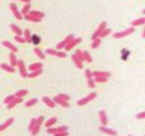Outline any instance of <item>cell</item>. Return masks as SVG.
<instances>
[{"instance_id":"1","label":"cell","mask_w":145,"mask_h":136,"mask_svg":"<svg viewBox=\"0 0 145 136\" xmlns=\"http://www.w3.org/2000/svg\"><path fill=\"white\" fill-rule=\"evenodd\" d=\"M134 31H135L134 27H129V29L124 30V31H121V32H117V33H115V34H113V38H115V39L125 38V36H128V35H130V34H133V33H134Z\"/></svg>"},{"instance_id":"2","label":"cell","mask_w":145,"mask_h":136,"mask_svg":"<svg viewBox=\"0 0 145 136\" xmlns=\"http://www.w3.org/2000/svg\"><path fill=\"white\" fill-rule=\"evenodd\" d=\"M95 98H96V93H95V92H92V93H90L87 97H85V98H83V99H81V100L77 101V104H78V106H81V107L85 106V104H87L90 101L94 100Z\"/></svg>"},{"instance_id":"3","label":"cell","mask_w":145,"mask_h":136,"mask_svg":"<svg viewBox=\"0 0 145 136\" xmlns=\"http://www.w3.org/2000/svg\"><path fill=\"white\" fill-rule=\"evenodd\" d=\"M17 66H18V70H19L20 76L24 77V78H26V77H27V68L25 67V64H24V61L23 60H18Z\"/></svg>"},{"instance_id":"4","label":"cell","mask_w":145,"mask_h":136,"mask_svg":"<svg viewBox=\"0 0 145 136\" xmlns=\"http://www.w3.org/2000/svg\"><path fill=\"white\" fill-rule=\"evenodd\" d=\"M106 26H107V22H102V23H100V25H99L96 31H95V32L93 33V35H92V40H95V39L100 38V34L104 29H106Z\"/></svg>"},{"instance_id":"5","label":"cell","mask_w":145,"mask_h":136,"mask_svg":"<svg viewBox=\"0 0 145 136\" xmlns=\"http://www.w3.org/2000/svg\"><path fill=\"white\" fill-rule=\"evenodd\" d=\"M82 41V38H74L73 40H70V41L68 42V44L65 47V49H66V51H69V50H72V49L74 47H76L77 44H78L79 42Z\"/></svg>"},{"instance_id":"6","label":"cell","mask_w":145,"mask_h":136,"mask_svg":"<svg viewBox=\"0 0 145 136\" xmlns=\"http://www.w3.org/2000/svg\"><path fill=\"white\" fill-rule=\"evenodd\" d=\"M73 39H74V35H73V34H70V35L67 36V38L65 39L64 41H61L60 43H58V44H57V49H58V50H61V49H64L67 44H68V42L70 41V40H73Z\"/></svg>"},{"instance_id":"7","label":"cell","mask_w":145,"mask_h":136,"mask_svg":"<svg viewBox=\"0 0 145 136\" xmlns=\"http://www.w3.org/2000/svg\"><path fill=\"white\" fill-rule=\"evenodd\" d=\"M99 118H100V123L102 124V126H107L108 125V117L104 110H100L99 111Z\"/></svg>"},{"instance_id":"8","label":"cell","mask_w":145,"mask_h":136,"mask_svg":"<svg viewBox=\"0 0 145 136\" xmlns=\"http://www.w3.org/2000/svg\"><path fill=\"white\" fill-rule=\"evenodd\" d=\"M52 101H53L56 104H60V106L64 107V108H69V103H68V102L61 100V99L58 98V97H54L53 99H52Z\"/></svg>"},{"instance_id":"9","label":"cell","mask_w":145,"mask_h":136,"mask_svg":"<svg viewBox=\"0 0 145 136\" xmlns=\"http://www.w3.org/2000/svg\"><path fill=\"white\" fill-rule=\"evenodd\" d=\"M99 131L104 133V134H108V135H111V136H116L117 135V132L113 131V129H110V128H107L106 126H101L100 128H99Z\"/></svg>"},{"instance_id":"10","label":"cell","mask_w":145,"mask_h":136,"mask_svg":"<svg viewBox=\"0 0 145 136\" xmlns=\"http://www.w3.org/2000/svg\"><path fill=\"white\" fill-rule=\"evenodd\" d=\"M2 44H4V47L8 48L9 50H10L11 52H13V53H16V52L18 51V49L16 48V45L13 44V43H10L9 41H4V42H2Z\"/></svg>"},{"instance_id":"11","label":"cell","mask_w":145,"mask_h":136,"mask_svg":"<svg viewBox=\"0 0 145 136\" xmlns=\"http://www.w3.org/2000/svg\"><path fill=\"white\" fill-rule=\"evenodd\" d=\"M92 76L94 77H109L111 76V73L109 72H99V70H95V72L92 73Z\"/></svg>"},{"instance_id":"12","label":"cell","mask_w":145,"mask_h":136,"mask_svg":"<svg viewBox=\"0 0 145 136\" xmlns=\"http://www.w3.org/2000/svg\"><path fill=\"white\" fill-rule=\"evenodd\" d=\"M22 101H23V98H15L13 101L9 102V103L7 104V109H13L15 106H17V104L20 103Z\"/></svg>"},{"instance_id":"13","label":"cell","mask_w":145,"mask_h":136,"mask_svg":"<svg viewBox=\"0 0 145 136\" xmlns=\"http://www.w3.org/2000/svg\"><path fill=\"white\" fill-rule=\"evenodd\" d=\"M13 123H14V118H9V119H7L4 124H1V125H0V132H2V131H5V129H7Z\"/></svg>"},{"instance_id":"14","label":"cell","mask_w":145,"mask_h":136,"mask_svg":"<svg viewBox=\"0 0 145 136\" xmlns=\"http://www.w3.org/2000/svg\"><path fill=\"white\" fill-rule=\"evenodd\" d=\"M29 15H31V16H33V17H36V18H40V19H42V18L44 17V13L39 11V10H30Z\"/></svg>"},{"instance_id":"15","label":"cell","mask_w":145,"mask_h":136,"mask_svg":"<svg viewBox=\"0 0 145 136\" xmlns=\"http://www.w3.org/2000/svg\"><path fill=\"white\" fill-rule=\"evenodd\" d=\"M42 101L44 102V103L47 104V106H48L49 108H54L56 106H57V104H56L54 102L52 101V99L48 98V97H43V98H42Z\"/></svg>"},{"instance_id":"16","label":"cell","mask_w":145,"mask_h":136,"mask_svg":"<svg viewBox=\"0 0 145 136\" xmlns=\"http://www.w3.org/2000/svg\"><path fill=\"white\" fill-rule=\"evenodd\" d=\"M23 34H24V40H25V42H27V43L32 42V34H31L30 30L26 29L25 31H23Z\"/></svg>"},{"instance_id":"17","label":"cell","mask_w":145,"mask_h":136,"mask_svg":"<svg viewBox=\"0 0 145 136\" xmlns=\"http://www.w3.org/2000/svg\"><path fill=\"white\" fill-rule=\"evenodd\" d=\"M27 69H30L31 72H35L38 69H42V63H34V64L30 65Z\"/></svg>"},{"instance_id":"18","label":"cell","mask_w":145,"mask_h":136,"mask_svg":"<svg viewBox=\"0 0 145 136\" xmlns=\"http://www.w3.org/2000/svg\"><path fill=\"white\" fill-rule=\"evenodd\" d=\"M9 60H10V64H11V67H16L17 66V63H18V59L16 58V56L13 52L9 53Z\"/></svg>"},{"instance_id":"19","label":"cell","mask_w":145,"mask_h":136,"mask_svg":"<svg viewBox=\"0 0 145 136\" xmlns=\"http://www.w3.org/2000/svg\"><path fill=\"white\" fill-rule=\"evenodd\" d=\"M145 23V18L142 17V18H138V19H135L132 22V27H135V26H141L143 25V24Z\"/></svg>"},{"instance_id":"20","label":"cell","mask_w":145,"mask_h":136,"mask_svg":"<svg viewBox=\"0 0 145 136\" xmlns=\"http://www.w3.org/2000/svg\"><path fill=\"white\" fill-rule=\"evenodd\" d=\"M0 68H2L4 70H6V72H9V73H15V72H16V69H15L14 67L9 66V65H7V64H1V65H0Z\"/></svg>"},{"instance_id":"21","label":"cell","mask_w":145,"mask_h":136,"mask_svg":"<svg viewBox=\"0 0 145 136\" xmlns=\"http://www.w3.org/2000/svg\"><path fill=\"white\" fill-rule=\"evenodd\" d=\"M10 29H11V31H13V32L16 34V35H18V36H20L22 34H23V31H22L17 25H15V24H11V25H10Z\"/></svg>"},{"instance_id":"22","label":"cell","mask_w":145,"mask_h":136,"mask_svg":"<svg viewBox=\"0 0 145 136\" xmlns=\"http://www.w3.org/2000/svg\"><path fill=\"white\" fill-rule=\"evenodd\" d=\"M24 18H25L26 21H29V22H33V23H40V22L42 21V19H40V18H36V17L31 16V15H29V14L24 15Z\"/></svg>"},{"instance_id":"23","label":"cell","mask_w":145,"mask_h":136,"mask_svg":"<svg viewBox=\"0 0 145 136\" xmlns=\"http://www.w3.org/2000/svg\"><path fill=\"white\" fill-rule=\"evenodd\" d=\"M72 59H73V61H74V63H75L76 67H77V68H79V69H82V68H83V63H82V61L78 59V58L76 57L75 55H73V56H72Z\"/></svg>"},{"instance_id":"24","label":"cell","mask_w":145,"mask_h":136,"mask_svg":"<svg viewBox=\"0 0 145 136\" xmlns=\"http://www.w3.org/2000/svg\"><path fill=\"white\" fill-rule=\"evenodd\" d=\"M41 74H42V69H38V70H35V72H31L30 74H27V77H29V78H35V77L40 76Z\"/></svg>"},{"instance_id":"25","label":"cell","mask_w":145,"mask_h":136,"mask_svg":"<svg viewBox=\"0 0 145 136\" xmlns=\"http://www.w3.org/2000/svg\"><path fill=\"white\" fill-rule=\"evenodd\" d=\"M33 51H34V53H35L36 56H38V57L40 58V59H45V55H44V52H43V51L41 50V49L35 48Z\"/></svg>"},{"instance_id":"26","label":"cell","mask_w":145,"mask_h":136,"mask_svg":"<svg viewBox=\"0 0 145 136\" xmlns=\"http://www.w3.org/2000/svg\"><path fill=\"white\" fill-rule=\"evenodd\" d=\"M56 123H57V118H56V117H52V118L49 119L47 123H44V126L47 128H49V127H52V126H53Z\"/></svg>"},{"instance_id":"27","label":"cell","mask_w":145,"mask_h":136,"mask_svg":"<svg viewBox=\"0 0 145 136\" xmlns=\"http://www.w3.org/2000/svg\"><path fill=\"white\" fill-rule=\"evenodd\" d=\"M27 94H29V91H27V90H19V91H17L14 95L16 98H23V97H25V95H27Z\"/></svg>"},{"instance_id":"28","label":"cell","mask_w":145,"mask_h":136,"mask_svg":"<svg viewBox=\"0 0 145 136\" xmlns=\"http://www.w3.org/2000/svg\"><path fill=\"white\" fill-rule=\"evenodd\" d=\"M39 102V100L36 98H33V99H31V100L29 101H26V103H25V107L26 108H30V107H33L34 104H36Z\"/></svg>"},{"instance_id":"29","label":"cell","mask_w":145,"mask_h":136,"mask_svg":"<svg viewBox=\"0 0 145 136\" xmlns=\"http://www.w3.org/2000/svg\"><path fill=\"white\" fill-rule=\"evenodd\" d=\"M83 60L84 61H87V63H92V57H91V55L88 53L87 51H83Z\"/></svg>"},{"instance_id":"30","label":"cell","mask_w":145,"mask_h":136,"mask_svg":"<svg viewBox=\"0 0 145 136\" xmlns=\"http://www.w3.org/2000/svg\"><path fill=\"white\" fill-rule=\"evenodd\" d=\"M92 44H91V47L92 49H96L100 47V44H101V38H98V39H95V40H92Z\"/></svg>"},{"instance_id":"31","label":"cell","mask_w":145,"mask_h":136,"mask_svg":"<svg viewBox=\"0 0 145 136\" xmlns=\"http://www.w3.org/2000/svg\"><path fill=\"white\" fill-rule=\"evenodd\" d=\"M40 128H41V126H40V125H38V124L35 123V126H34V127H33V129H32V131H31V134H32L33 136H35V135H36V134H38V133L40 132Z\"/></svg>"},{"instance_id":"32","label":"cell","mask_w":145,"mask_h":136,"mask_svg":"<svg viewBox=\"0 0 145 136\" xmlns=\"http://www.w3.org/2000/svg\"><path fill=\"white\" fill-rule=\"evenodd\" d=\"M30 10H31V4H26V5H24L23 9H22V14L26 15V14H29Z\"/></svg>"},{"instance_id":"33","label":"cell","mask_w":145,"mask_h":136,"mask_svg":"<svg viewBox=\"0 0 145 136\" xmlns=\"http://www.w3.org/2000/svg\"><path fill=\"white\" fill-rule=\"evenodd\" d=\"M93 81L96 83H106L108 81V77H94Z\"/></svg>"},{"instance_id":"34","label":"cell","mask_w":145,"mask_h":136,"mask_svg":"<svg viewBox=\"0 0 145 136\" xmlns=\"http://www.w3.org/2000/svg\"><path fill=\"white\" fill-rule=\"evenodd\" d=\"M111 33V29H104L102 32H101V34H100V38H104V36H107V35H109V34Z\"/></svg>"},{"instance_id":"35","label":"cell","mask_w":145,"mask_h":136,"mask_svg":"<svg viewBox=\"0 0 145 136\" xmlns=\"http://www.w3.org/2000/svg\"><path fill=\"white\" fill-rule=\"evenodd\" d=\"M57 97H58V98H60L61 100H64V101H67V102H68V101H69V99H70L69 95H67V94H63V93H61V94H58Z\"/></svg>"},{"instance_id":"36","label":"cell","mask_w":145,"mask_h":136,"mask_svg":"<svg viewBox=\"0 0 145 136\" xmlns=\"http://www.w3.org/2000/svg\"><path fill=\"white\" fill-rule=\"evenodd\" d=\"M75 56H76L77 58H78L79 60L82 61V63H83V61H84V60H83V51H82V50H79V49H78V50H76V53H75Z\"/></svg>"},{"instance_id":"37","label":"cell","mask_w":145,"mask_h":136,"mask_svg":"<svg viewBox=\"0 0 145 136\" xmlns=\"http://www.w3.org/2000/svg\"><path fill=\"white\" fill-rule=\"evenodd\" d=\"M45 53L51 55V56H57L58 55V50H53V49H47V50H45Z\"/></svg>"},{"instance_id":"38","label":"cell","mask_w":145,"mask_h":136,"mask_svg":"<svg viewBox=\"0 0 145 136\" xmlns=\"http://www.w3.org/2000/svg\"><path fill=\"white\" fill-rule=\"evenodd\" d=\"M15 98H16V97H15L14 94H13V95H8L7 98H5V100H4V102H5L6 104H8L9 102H11V101H13V100H14Z\"/></svg>"},{"instance_id":"39","label":"cell","mask_w":145,"mask_h":136,"mask_svg":"<svg viewBox=\"0 0 145 136\" xmlns=\"http://www.w3.org/2000/svg\"><path fill=\"white\" fill-rule=\"evenodd\" d=\"M35 123H36V119L35 118H32L31 119V121H30V125H29V131L31 132L33 129V127L35 126Z\"/></svg>"},{"instance_id":"40","label":"cell","mask_w":145,"mask_h":136,"mask_svg":"<svg viewBox=\"0 0 145 136\" xmlns=\"http://www.w3.org/2000/svg\"><path fill=\"white\" fill-rule=\"evenodd\" d=\"M32 43H34L35 45L40 43V38L38 35H32Z\"/></svg>"},{"instance_id":"41","label":"cell","mask_w":145,"mask_h":136,"mask_svg":"<svg viewBox=\"0 0 145 136\" xmlns=\"http://www.w3.org/2000/svg\"><path fill=\"white\" fill-rule=\"evenodd\" d=\"M9 7H10V10L13 11V14L15 13V11H17V10H18V7H17V5H16V4H14V2H11V4L9 5Z\"/></svg>"},{"instance_id":"42","label":"cell","mask_w":145,"mask_h":136,"mask_svg":"<svg viewBox=\"0 0 145 136\" xmlns=\"http://www.w3.org/2000/svg\"><path fill=\"white\" fill-rule=\"evenodd\" d=\"M87 85H88V87H91V89H94L95 87V82L93 81V78L87 79Z\"/></svg>"},{"instance_id":"43","label":"cell","mask_w":145,"mask_h":136,"mask_svg":"<svg viewBox=\"0 0 145 136\" xmlns=\"http://www.w3.org/2000/svg\"><path fill=\"white\" fill-rule=\"evenodd\" d=\"M52 135L53 136H68V132H57Z\"/></svg>"},{"instance_id":"44","label":"cell","mask_w":145,"mask_h":136,"mask_svg":"<svg viewBox=\"0 0 145 136\" xmlns=\"http://www.w3.org/2000/svg\"><path fill=\"white\" fill-rule=\"evenodd\" d=\"M85 77L87 79H90V78H92V77H93V76H92V73H91L90 69H85Z\"/></svg>"},{"instance_id":"45","label":"cell","mask_w":145,"mask_h":136,"mask_svg":"<svg viewBox=\"0 0 145 136\" xmlns=\"http://www.w3.org/2000/svg\"><path fill=\"white\" fill-rule=\"evenodd\" d=\"M43 123H44V117H43V116H40L39 118L36 119V124H38V125H40V126H41Z\"/></svg>"},{"instance_id":"46","label":"cell","mask_w":145,"mask_h":136,"mask_svg":"<svg viewBox=\"0 0 145 136\" xmlns=\"http://www.w3.org/2000/svg\"><path fill=\"white\" fill-rule=\"evenodd\" d=\"M144 118H145V111H142V112H140L136 116V119H138V120H142V119H144Z\"/></svg>"},{"instance_id":"47","label":"cell","mask_w":145,"mask_h":136,"mask_svg":"<svg viewBox=\"0 0 145 136\" xmlns=\"http://www.w3.org/2000/svg\"><path fill=\"white\" fill-rule=\"evenodd\" d=\"M15 41H17L18 43H25V40H24V38H22V36H18V35L15 36Z\"/></svg>"},{"instance_id":"48","label":"cell","mask_w":145,"mask_h":136,"mask_svg":"<svg viewBox=\"0 0 145 136\" xmlns=\"http://www.w3.org/2000/svg\"><path fill=\"white\" fill-rule=\"evenodd\" d=\"M57 57H59V58H66V57H67V55H66V52L58 51V55H57Z\"/></svg>"},{"instance_id":"49","label":"cell","mask_w":145,"mask_h":136,"mask_svg":"<svg viewBox=\"0 0 145 136\" xmlns=\"http://www.w3.org/2000/svg\"><path fill=\"white\" fill-rule=\"evenodd\" d=\"M122 53H124V57H122V60H126V58L128 57V51H126V49H122Z\"/></svg>"},{"instance_id":"50","label":"cell","mask_w":145,"mask_h":136,"mask_svg":"<svg viewBox=\"0 0 145 136\" xmlns=\"http://www.w3.org/2000/svg\"><path fill=\"white\" fill-rule=\"evenodd\" d=\"M19 1H23L25 4H31V0H19Z\"/></svg>"},{"instance_id":"51","label":"cell","mask_w":145,"mask_h":136,"mask_svg":"<svg viewBox=\"0 0 145 136\" xmlns=\"http://www.w3.org/2000/svg\"><path fill=\"white\" fill-rule=\"evenodd\" d=\"M128 136H132V135H128Z\"/></svg>"}]
</instances>
